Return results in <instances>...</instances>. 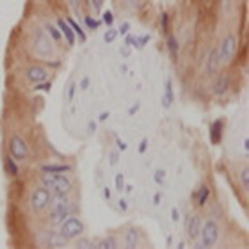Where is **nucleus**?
Masks as SVG:
<instances>
[{
  "mask_svg": "<svg viewBox=\"0 0 249 249\" xmlns=\"http://www.w3.org/2000/svg\"><path fill=\"white\" fill-rule=\"evenodd\" d=\"M45 187L53 191L55 194H68L73 189V183L70 182V178L64 177L62 173H52L50 178H45Z\"/></svg>",
  "mask_w": 249,
  "mask_h": 249,
  "instance_id": "1",
  "label": "nucleus"
},
{
  "mask_svg": "<svg viewBox=\"0 0 249 249\" xmlns=\"http://www.w3.org/2000/svg\"><path fill=\"white\" fill-rule=\"evenodd\" d=\"M82 231H84V224H82V221L77 217L68 215V217L61 223V237L64 240L75 239V237H78Z\"/></svg>",
  "mask_w": 249,
  "mask_h": 249,
  "instance_id": "2",
  "label": "nucleus"
},
{
  "mask_svg": "<svg viewBox=\"0 0 249 249\" xmlns=\"http://www.w3.org/2000/svg\"><path fill=\"white\" fill-rule=\"evenodd\" d=\"M199 237H201V244L197 248H212V246H215V242L219 239V228L215 221H207L205 224H201Z\"/></svg>",
  "mask_w": 249,
  "mask_h": 249,
  "instance_id": "3",
  "label": "nucleus"
},
{
  "mask_svg": "<svg viewBox=\"0 0 249 249\" xmlns=\"http://www.w3.org/2000/svg\"><path fill=\"white\" fill-rule=\"evenodd\" d=\"M70 208H71V203L66 197V194H57L55 196V203H53L52 208V221L53 223L61 224L64 219L70 215Z\"/></svg>",
  "mask_w": 249,
  "mask_h": 249,
  "instance_id": "4",
  "label": "nucleus"
},
{
  "mask_svg": "<svg viewBox=\"0 0 249 249\" xmlns=\"http://www.w3.org/2000/svg\"><path fill=\"white\" fill-rule=\"evenodd\" d=\"M50 199H52V194H50V191H48L47 187H37L31 196L32 210H34V212H41V210H45V208L48 207Z\"/></svg>",
  "mask_w": 249,
  "mask_h": 249,
  "instance_id": "5",
  "label": "nucleus"
},
{
  "mask_svg": "<svg viewBox=\"0 0 249 249\" xmlns=\"http://www.w3.org/2000/svg\"><path fill=\"white\" fill-rule=\"evenodd\" d=\"M9 153L15 160H23L29 155V148H27L25 141L20 135H13L9 141Z\"/></svg>",
  "mask_w": 249,
  "mask_h": 249,
  "instance_id": "6",
  "label": "nucleus"
},
{
  "mask_svg": "<svg viewBox=\"0 0 249 249\" xmlns=\"http://www.w3.org/2000/svg\"><path fill=\"white\" fill-rule=\"evenodd\" d=\"M235 48H237V39L235 36H226L223 39L221 50H219V62H230L235 55Z\"/></svg>",
  "mask_w": 249,
  "mask_h": 249,
  "instance_id": "7",
  "label": "nucleus"
},
{
  "mask_svg": "<svg viewBox=\"0 0 249 249\" xmlns=\"http://www.w3.org/2000/svg\"><path fill=\"white\" fill-rule=\"evenodd\" d=\"M34 48L36 52L43 57H50L52 55V45H50V39H48L43 32H37L36 39H34Z\"/></svg>",
  "mask_w": 249,
  "mask_h": 249,
  "instance_id": "8",
  "label": "nucleus"
},
{
  "mask_svg": "<svg viewBox=\"0 0 249 249\" xmlns=\"http://www.w3.org/2000/svg\"><path fill=\"white\" fill-rule=\"evenodd\" d=\"M47 77H48V71L43 66H31L27 70V78L32 84H41L43 80H47Z\"/></svg>",
  "mask_w": 249,
  "mask_h": 249,
  "instance_id": "9",
  "label": "nucleus"
},
{
  "mask_svg": "<svg viewBox=\"0 0 249 249\" xmlns=\"http://www.w3.org/2000/svg\"><path fill=\"white\" fill-rule=\"evenodd\" d=\"M199 231H201V219L197 217V215L189 217V221H187V235H189V239H199Z\"/></svg>",
  "mask_w": 249,
  "mask_h": 249,
  "instance_id": "10",
  "label": "nucleus"
},
{
  "mask_svg": "<svg viewBox=\"0 0 249 249\" xmlns=\"http://www.w3.org/2000/svg\"><path fill=\"white\" fill-rule=\"evenodd\" d=\"M223 132H224V120H215L213 124H210V139H212V144H219L221 142Z\"/></svg>",
  "mask_w": 249,
  "mask_h": 249,
  "instance_id": "11",
  "label": "nucleus"
},
{
  "mask_svg": "<svg viewBox=\"0 0 249 249\" xmlns=\"http://www.w3.org/2000/svg\"><path fill=\"white\" fill-rule=\"evenodd\" d=\"M175 100V93H173V82L171 80H166L164 84V96H162V107L164 109H169Z\"/></svg>",
  "mask_w": 249,
  "mask_h": 249,
  "instance_id": "12",
  "label": "nucleus"
},
{
  "mask_svg": "<svg viewBox=\"0 0 249 249\" xmlns=\"http://www.w3.org/2000/svg\"><path fill=\"white\" fill-rule=\"evenodd\" d=\"M57 29L61 31L62 36L66 37V41L70 43V45H73V43H75V32L71 31V27L68 25L66 20H61V18H59V20H57Z\"/></svg>",
  "mask_w": 249,
  "mask_h": 249,
  "instance_id": "13",
  "label": "nucleus"
},
{
  "mask_svg": "<svg viewBox=\"0 0 249 249\" xmlns=\"http://www.w3.org/2000/svg\"><path fill=\"white\" fill-rule=\"evenodd\" d=\"M217 66H219V50L217 48H212L210 53H208V62H207V71L210 75L217 71Z\"/></svg>",
  "mask_w": 249,
  "mask_h": 249,
  "instance_id": "14",
  "label": "nucleus"
},
{
  "mask_svg": "<svg viewBox=\"0 0 249 249\" xmlns=\"http://www.w3.org/2000/svg\"><path fill=\"white\" fill-rule=\"evenodd\" d=\"M228 88H230V78L228 77H219L215 82H213V86H212V91L217 96H223L226 91H228Z\"/></svg>",
  "mask_w": 249,
  "mask_h": 249,
  "instance_id": "15",
  "label": "nucleus"
},
{
  "mask_svg": "<svg viewBox=\"0 0 249 249\" xmlns=\"http://www.w3.org/2000/svg\"><path fill=\"white\" fill-rule=\"evenodd\" d=\"M124 244L126 248H137L139 246V231L135 228H128L124 231Z\"/></svg>",
  "mask_w": 249,
  "mask_h": 249,
  "instance_id": "16",
  "label": "nucleus"
},
{
  "mask_svg": "<svg viewBox=\"0 0 249 249\" xmlns=\"http://www.w3.org/2000/svg\"><path fill=\"white\" fill-rule=\"evenodd\" d=\"M208 197H210V189L207 185H201L199 191L194 192V201H197L199 205H205L208 201Z\"/></svg>",
  "mask_w": 249,
  "mask_h": 249,
  "instance_id": "17",
  "label": "nucleus"
},
{
  "mask_svg": "<svg viewBox=\"0 0 249 249\" xmlns=\"http://www.w3.org/2000/svg\"><path fill=\"white\" fill-rule=\"evenodd\" d=\"M41 171L43 173H48V175H52V173H66V171H70V166H66V164H55V166H43Z\"/></svg>",
  "mask_w": 249,
  "mask_h": 249,
  "instance_id": "18",
  "label": "nucleus"
},
{
  "mask_svg": "<svg viewBox=\"0 0 249 249\" xmlns=\"http://www.w3.org/2000/svg\"><path fill=\"white\" fill-rule=\"evenodd\" d=\"M66 21H68V25L71 27V31L75 32V34H77V36H78V39H80V41H82V43L86 41V32H84L82 29H80V25H78L77 21L73 20V18H68Z\"/></svg>",
  "mask_w": 249,
  "mask_h": 249,
  "instance_id": "19",
  "label": "nucleus"
},
{
  "mask_svg": "<svg viewBox=\"0 0 249 249\" xmlns=\"http://www.w3.org/2000/svg\"><path fill=\"white\" fill-rule=\"evenodd\" d=\"M4 166H5V171L9 173L11 177H16V175H18V166L15 164V159L11 155L4 160Z\"/></svg>",
  "mask_w": 249,
  "mask_h": 249,
  "instance_id": "20",
  "label": "nucleus"
},
{
  "mask_svg": "<svg viewBox=\"0 0 249 249\" xmlns=\"http://www.w3.org/2000/svg\"><path fill=\"white\" fill-rule=\"evenodd\" d=\"M47 246L48 248H64V246H66V240L62 239L61 235H50V237H48V242H47Z\"/></svg>",
  "mask_w": 249,
  "mask_h": 249,
  "instance_id": "21",
  "label": "nucleus"
},
{
  "mask_svg": "<svg viewBox=\"0 0 249 249\" xmlns=\"http://www.w3.org/2000/svg\"><path fill=\"white\" fill-rule=\"evenodd\" d=\"M96 248H100V249H116V248H118V242H116L114 237H107V239L96 242Z\"/></svg>",
  "mask_w": 249,
  "mask_h": 249,
  "instance_id": "22",
  "label": "nucleus"
},
{
  "mask_svg": "<svg viewBox=\"0 0 249 249\" xmlns=\"http://www.w3.org/2000/svg\"><path fill=\"white\" fill-rule=\"evenodd\" d=\"M167 48H169V52H171L173 59H177L178 55V41L175 36H169L167 37Z\"/></svg>",
  "mask_w": 249,
  "mask_h": 249,
  "instance_id": "23",
  "label": "nucleus"
},
{
  "mask_svg": "<svg viewBox=\"0 0 249 249\" xmlns=\"http://www.w3.org/2000/svg\"><path fill=\"white\" fill-rule=\"evenodd\" d=\"M75 248L77 249H94L96 248V242H91V240H88V239H82L75 244Z\"/></svg>",
  "mask_w": 249,
  "mask_h": 249,
  "instance_id": "24",
  "label": "nucleus"
},
{
  "mask_svg": "<svg viewBox=\"0 0 249 249\" xmlns=\"http://www.w3.org/2000/svg\"><path fill=\"white\" fill-rule=\"evenodd\" d=\"M118 37V31L116 29H112V27H109V31L105 32V36H104V41L105 43H112Z\"/></svg>",
  "mask_w": 249,
  "mask_h": 249,
  "instance_id": "25",
  "label": "nucleus"
},
{
  "mask_svg": "<svg viewBox=\"0 0 249 249\" xmlns=\"http://www.w3.org/2000/svg\"><path fill=\"white\" fill-rule=\"evenodd\" d=\"M102 21H104L105 25L112 27V23H114V15H112L110 11H104V16H102Z\"/></svg>",
  "mask_w": 249,
  "mask_h": 249,
  "instance_id": "26",
  "label": "nucleus"
},
{
  "mask_svg": "<svg viewBox=\"0 0 249 249\" xmlns=\"http://www.w3.org/2000/svg\"><path fill=\"white\" fill-rule=\"evenodd\" d=\"M160 27H162V32L169 31V16H167V13H162L160 15Z\"/></svg>",
  "mask_w": 249,
  "mask_h": 249,
  "instance_id": "27",
  "label": "nucleus"
},
{
  "mask_svg": "<svg viewBox=\"0 0 249 249\" xmlns=\"http://www.w3.org/2000/svg\"><path fill=\"white\" fill-rule=\"evenodd\" d=\"M47 31L50 32V36H52L53 41H59V39H61V31L55 29L53 25H47Z\"/></svg>",
  "mask_w": 249,
  "mask_h": 249,
  "instance_id": "28",
  "label": "nucleus"
},
{
  "mask_svg": "<svg viewBox=\"0 0 249 249\" xmlns=\"http://www.w3.org/2000/svg\"><path fill=\"white\" fill-rule=\"evenodd\" d=\"M123 189H124V177L121 173H118V175H116V191L123 192Z\"/></svg>",
  "mask_w": 249,
  "mask_h": 249,
  "instance_id": "29",
  "label": "nucleus"
},
{
  "mask_svg": "<svg viewBox=\"0 0 249 249\" xmlns=\"http://www.w3.org/2000/svg\"><path fill=\"white\" fill-rule=\"evenodd\" d=\"M153 178H155V183L162 185V183H164V178H166V171H164V169H157Z\"/></svg>",
  "mask_w": 249,
  "mask_h": 249,
  "instance_id": "30",
  "label": "nucleus"
},
{
  "mask_svg": "<svg viewBox=\"0 0 249 249\" xmlns=\"http://www.w3.org/2000/svg\"><path fill=\"white\" fill-rule=\"evenodd\" d=\"M84 21H86V25H88L89 29H93V31L100 27V21L94 20V18H91V16H86V18H84Z\"/></svg>",
  "mask_w": 249,
  "mask_h": 249,
  "instance_id": "31",
  "label": "nucleus"
},
{
  "mask_svg": "<svg viewBox=\"0 0 249 249\" xmlns=\"http://www.w3.org/2000/svg\"><path fill=\"white\" fill-rule=\"evenodd\" d=\"M118 160H120V151L112 150L109 153V164H110V166H116V164H118Z\"/></svg>",
  "mask_w": 249,
  "mask_h": 249,
  "instance_id": "32",
  "label": "nucleus"
},
{
  "mask_svg": "<svg viewBox=\"0 0 249 249\" xmlns=\"http://www.w3.org/2000/svg\"><path fill=\"white\" fill-rule=\"evenodd\" d=\"M240 180H242V185L248 189V187H249V169H244V171H242V177H240Z\"/></svg>",
  "mask_w": 249,
  "mask_h": 249,
  "instance_id": "33",
  "label": "nucleus"
},
{
  "mask_svg": "<svg viewBox=\"0 0 249 249\" xmlns=\"http://www.w3.org/2000/svg\"><path fill=\"white\" fill-rule=\"evenodd\" d=\"M73 96H75V82L70 84V89H68V102H71Z\"/></svg>",
  "mask_w": 249,
  "mask_h": 249,
  "instance_id": "34",
  "label": "nucleus"
},
{
  "mask_svg": "<svg viewBox=\"0 0 249 249\" xmlns=\"http://www.w3.org/2000/svg\"><path fill=\"white\" fill-rule=\"evenodd\" d=\"M128 31H130V23H121V27H120V31H118V34H128Z\"/></svg>",
  "mask_w": 249,
  "mask_h": 249,
  "instance_id": "35",
  "label": "nucleus"
},
{
  "mask_svg": "<svg viewBox=\"0 0 249 249\" xmlns=\"http://www.w3.org/2000/svg\"><path fill=\"white\" fill-rule=\"evenodd\" d=\"M139 107H141V104H139V102H135V104L132 105V107H130V110H128V116H134L135 112H137V110H139Z\"/></svg>",
  "mask_w": 249,
  "mask_h": 249,
  "instance_id": "36",
  "label": "nucleus"
},
{
  "mask_svg": "<svg viewBox=\"0 0 249 249\" xmlns=\"http://www.w3.org/2000/svg\"><path fill=\"white\" fill-rule=\"evenodd\" d=\"M50 86H52V84L50 82H47V84H36V89H39V91H50Z\"/></svg>",
  "mask_w": 249,
  "mask_h": 249,
  "instance_id": "37",
  "label": "nucleus"
},
{
  "mask_svg": "<svg viewBox=\"0 0 249 249\" xmlns=\"http://www.w3.org/2000/svg\"><path fill=\"white\" fill-rule=\"evenodd\" d=\"M88 88H89V77H84L82 80H80V89H82V91H86Z\"/></svg>",
  "mask_w": 249,
  "mask_h": 249,
  "instance_id": "38",
  "label": "nucleus"
},
{
  "mask_svg": "<svg viewBox=\"0 0 249 249\" xmlns=\"http://www.w3.org/2000/svg\"><path fill=\"white\" fill-rule=\"evenodd\" d=\"M91 4H93V7L96 11L102 9V5H104V0H91Z\"/></svg>",
  "mask_w": 249,
  "mask_h": 249,
  "instance_id": "39",
  "label": "nucleus"
},
{
  "mask_svg": "<svg viewBox=\"0 0 249 249\" xmlns=\"http://www.w3.org/2000/svg\"><path fill=\"white\" fill-rule=\"evenodd\" d=\"M134 36H130V34H124V43H126V47H132L134 45Z\"/></svg>",
  "mask_w": 249,
  "mask_h": 249,
  "instance_id": "40",
  "label": "nucleus"
},
{
  "mask_svg": "<svg viewBox=\"0 0 249 249\" xmlns=\"http://www.w3.org/2000/svg\"><path fill=\"white\" fill-rule=\"evenodd\" d=\"M146 148H148V139H142L141 141V144H139V153H144Z\"/></svg>",
  "mask_w": 249,
  "mask_h": 249,
  "instance_id": "41",
  "label": "nucleus"
},
{
  "mask_svg": "<svg viewBox=\"0 0 249 249\" xmlns=\"http://www.w3.org/2000/svg\"><path fill=\"white\" fill-rule=\"evenodd\" d=\"M171 219L175 221V223H178V221H180V213H178L177 208H173V210H171Z\"/></svg>",
  "mask_w": 249,
  "mask_h": 249,
  "instance_id": "42",
  "label": "nucleus"
},
{
  "mask_svg": "<svg viewBox=\"0 0 249 249\" xmlns=\"http://www.w3.org/2000/svg\"><path fill=\"white\" fill-rule=\"evenodd\" d=\"M116 144H118V148H120L121 151H124L126 148H128V146H126V142H123L121 139H116Z\"/></svg>",
  "mask_w": 249,
  "mask_h": 249,
  "instance_id": "43",
  "label": "nucleus"
},
{
  "mask_svg": "<svg viewBox=\"0 0 249 249\" xmlns=\"http://www.w3.org/2000/svg\"><path fill=\"white\" fill-rule=\"evenodd\" d=\"M120 210L121 212H126V210H128V203L124 201V199H120Z\"/></svg>",
  "mask_w": 249,
  "mask_h": 249,
  "instance_id": "44",
  "label": "nucleus"
},
{
  "mask_svg": "<svg viewBox=\"0 0 249 249\" xmlns=\"http://www.w3.org/2000/svg\"><path fill=\"white\" fill-rule=\"evenodd\" d=\"M96 126H98V124L94 123V121H91V123H89V126H88V132H89V134H93L94 130H96Z\"/></svg>",
  "mask_w": 249,
  "mask_h": 249,
  "instance_id": "45",
  "label": "nucleus"
},
{
  "mask_svg": "<svg viewBox=\"0 0 249 249\" xmlns=\"http://www.w3.org/2000/svg\"><path fill=\"white\" fill-rule=\"evenodd\" d=\"M104 197L107 199V201L110 199V191H109V187H105V189H104Z\"/></svg>",
  "mask_w": 249,
  "mask_h": 249,
  "instance_id": "46",
  "label": "nucleus"
},
{
  "mask_svg": "<svg viewBox=\"0 0 249 249\" xmlns=\"http://www.w3.org/2000/svg\"><path fill=\"white\" fill-rule=\"evenodd\" d=\"M126 2H128L132 7H137V5H139V0H126Z\"/></svg>",
  "mask_w": 249,
  "mask_h": 249,
  "instance_id": "47",
  "label": "nucleus"
},
{
  "mask_svg": "<svg viewBox=\"0 0 249 249\" xmlns=\"http://www.w3.org/2000/svg\"><path fill=\"white\" fill-rule=\"evenodd\" d=\"M110 112H104V114H100V121H105L107 118H109Z\"/></svg>",
  "mask_w": 249,
  "mask_h": 249,
  "instance_id": "48",
  "label": "nucleus"
},
{
  "mask_svg": "<svg viewBox=\"0 0 249 249\" xmlns=\"http://www.w3.org/2000/svg\"><path fill=\"white\" fill-rule=\"evenodd\" d=\"M153 201H155V205H159V203H160V194H159V192L155 194V197H153Z\"/></svg>",
  "mask_w": 249,
  "mask_h": 249,
  "instance_id": "49",
  "label": "nucleus"
},
{
  "mask_svg": "<svg viewBox=\"0 0 249 249\" xmlns=\"http://www.w3.org/2000/svg\"><path fill=\"white\" fill-rule=\"evenodd\" d=\"M70 4H71V5H77V4H78V0H70Z\"/></svg>",
  "mask_w": 249,
  "mask_h": 249,
  "instance_id": "50",
  "label": "nucleus"
}]
</instances>
